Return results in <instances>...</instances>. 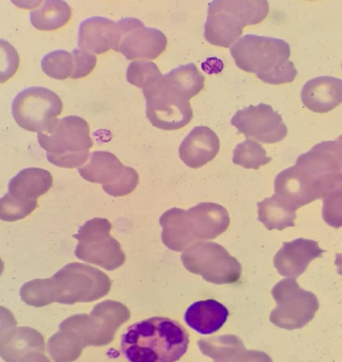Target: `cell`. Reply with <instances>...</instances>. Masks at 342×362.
<instances>
[{
    "mask_svg": "<svg viewBox=\"0 0 342 362\" xmlns=\"http://www.w3.org/2000/svg\"><path fill=\"white\" fill-rule=\"evenodd\" d=\"M220 150V140L211 128L196 127L180 144V160L189 168L197 169L214 160Z\"/></svg>",
    "mask_w": 342,
    "mask_h": 362,
    "instance_id": "ffe728a7",
    "label": "cell"
},
{
    "mask_svg": "<svg viewBox=\"0 0 342 362\" xmlns=\"http://www.w3.org/2000/svg\"><path fill=\"white\" fill-rule=\"evenodd\" d=\"M123 30L119 21L108 18L93 16L81 22L77 46L95 54L110 50L119 52Z\"/></svg>",
    "mask_w": 342,
    "mask_h": 362,
    "instance_id": "e0dca14e",
    "label": "cell"
},
{
    "mask_svg": "<svg viewBox=\"0 0 342 362\" xmlns=\"http://www.w3.org/2000/svg\"><path fill=\"white\" fill-rule=\"evenodd\" d=\"M301 99L312 112H329L342 103V80L329 76L309 80L302 88Z\"/></svg>",
    "mask_w": 342,
    "mask_h": 362,
    "instance_id": "44dd1931",
    "label": "cell"
},
{
    "mask_svg": "<svg viewBox=\"0 0 342 362\" xmlns=\"http://www.w3.org/2000/svg\"><path fill=\"white\" fill-rule=\"evenodd\" d=\"M341 66H342V64H341Z\"/></svg>",
    "mask_w": 342,
    "mask_h": 362,
    "instance_id": "ab89813d",
    "label": "cell"
},
{
    "mask_svg": "<svg viewBox=\"0 0 342 362\" xmlns=\"http://www.w3.org/2000/svg\"><path fill=\"white\" fill-rule=\"evenodd\" d=\"M336 265L338 269V274L342 276V254H336Z\"/></svg>",
    "mask_w": 342,
    "mask_h": 362,
    "instance_id": "f35d334b",
    "label": "cell"
},
{
    "mask_svg": "<svg viewBox=\"0 0 342 362\" xmlns=\"http://www.w3.org/2000/svg\"><path fill=\"white\" fill-rule=\"evenodd\" d=\"M164 77L189 99L196 97L204 88L205 76L194 64L180 65L165 74Z\"/></svg>",
    "mask_w": 342,
    "mask_h": 362,
    "instance_id": "4316f807",
    "label": "cell"
},
{
    "mask_svg": "<svg viewBox=\"0 0 342 362\" xmlns=\"http://www.w3.org/2000/svg\"><path fill=\"white\" fill-rule=\"evenodd\" d=\"M269 13L266 0H215L208 4L204 37L212 45L230 47L246 25L259 24Z\"/></svg>",
    "mask_w": 342,
    "mask_h": 362,
    "instance_id": "8992f818",
    "label": "cell"
},
{
    "mask_svg": "<svg viewBox=\"0 0 342 362\" xmlns=\"http://www.w3.org/2000/svg\"><path fill=\"white\" fill-rule=\"evenodd\" d=\"M146 114L154 127L175 131L185 127L193 118L190 99L164 76L157 83L143 90Z\"/></svg>",
    "mask_w": 342,
    "mask_h": 362,
    "instance_id": "ba28073f",
    "label": "cell"
},
{
    "mask_svg": "<svg viewBox=\"0 0 342 362\" xmlns=\"http://www.w3.org/2000/svg\"><path fill=\"white\" fill-rule=\"evenodd\" d=\"M215 362H273L267 354L256 350L242 349Z\"/></svg>",
    "mask_w": 342,
    "mask_h": 362,
    "instance_id": "d590c367",
    "label": "cell"
},
{
    "mask_svg": "<svg viewBox=\"0 0 342 362\" xmlns=\"http://www.w3.org/2000/svg\"><path fill=\"white\" fill-rule=\"evenodd\" d=\"M322 217L330 227H342V188L323 199Z\"/></svg>",
    "mask_w": 342,
    "mask_h": 362,
    "instance_id": "d6a6232c",
    "label": "cell"
},
{
    "mask_svg": "<svg viewBox=\"0 0 342 362\" xmlns=\"http://www.w3.org/2000/svg\"><path fill=\"white\" fill-rule=\"evenodd\" d=\"M231 124L247 139H253L264 144L281 142L288 132L282 117L266 103L237 110Z\"/></svg>",
    "mask_w": 342,
    "mask_h": 362,
    "instance_id": "5bb4252c",
    "label": "cell"
},
{
    "mask_svg": "<svg viewBox=\"0 0 342 362\" xmlns=\"http://www.w3.org/2000/svg\"><path fill=\"white\" fill-rule=\"evenodd\" d=\"M326 250H322L314 240L299 238L283 243L274 257V266L283 276L299 278L307 271L309 264L316 258L322 257Z\"/></svg>",
    "mask_w": 342,
    "mask_h": 362,
    "instance_id": "ac0fdd59",
    "label": "cell"
},
{
    "mask_svg": "<svg viewBox=\"0 0 342 362\" xmlns=\"http://www.w3.org/2000/svg\"><path fill=\"white\" fill-rule=\"evenodd\" d=\"M119 22L123 37L119 52L127 60H154L167 49V36L159 29L147 28L142 21L135 18H124Z\"/></svg>",
    "mask_w": 342,
    "mask_h": 362,
    "instance_id": "9a60e30c",
    "label": "cell"
},
{
    "mask_svg": "<svg viewBox=\"0 0 342 362\" xmlns=\"http://www.w3.org/2000/svg\"><path fill=\"white\" fill-rule=\"evenodd\" d=\"M71 54L75 64L71 78L80 79L89 76L97 65L95 55L89 51L80 49H73Z\"/></svg>",
    "mask_w": 342,
    "mask_h": 362,
    "instance_id": "836d02e7",
    "label": "cell"
},
{
    "mask_svg": "<svg viewBox=\"0 0 342 362\" xmlns=\"http://www.w3.org/2000/svg\"><path fill=\"white\" fill-rule=\"evenodd\" d=\"M271 160L267 157L264 147L252 139L238 144L233 151V163L246 169H259L269 164Z\"/></svg>",
    "mask_w": 342,
    "mask_h": 362,
    "instance_id": "f1b7e54d",
    "label": "cell"
},
{
    "mask_svg": "<svg viewBox=\"0 0 342 362\" xmlns=\"http://www.w3.org/2000/svg\"><path fill=\"white\" fill-rule=\"evenodd\" d=\"M198 346L202 354L215 361L246 349L242 339L233 334L201 339L198 341Z\"/></svg>",
    "mask_w": 342,
    "mask_h": 362,
    "instance_id": "83f0119b",
    "label": "cell"
},
{
    "mask_svg": "<svg viewBox=\"0 0 342 362\" xmlns=\"http://www.w3.org/2000/svg\"><path fill=\"white\" fill-rule=\"evenodd\" d=\"M229 310L214 299L194 303L187 309L184 320L190 328L202 335L218 332L226 323Z\"/></svg>",
    "mask_w": 342,
    "mask_h": 362,
    "instance_id": "7402d4cb",
    "label": "cell"
},
{
    "mask_svg": "<svg viewBox=\"0 0 342 362\" xmlns=\"http://www.w3.org/2000/svg\"><path fill=\"white\" fill-rule=\"evenodd\" d=\"M112 281L100 269L80 263L64 266L50 279H35L21 287L25 304L42 308L52 303L73 305L98 300L110 293Z\"/></svg>",
    "mask_w": 342,
    "mask_h": 362,
    "instance_id": "6da1fadb",
    "label": "cell"
},
{
    "mask_svg": "<svg viewBox=\"0 0 342 362\" xmlns=\"http://www.w3.org/2000/svg\"><path fill=\"white\" fill-rule=\"evenodd\" d=\"M329 145L342 165V135L334 141H329Z\"/></svg>",
    "mask_w": 342,
    "mask_h": 362,
    "instance_id": "74e56055",
    "label": "cell"
},
{
    "mask_svg": "<svg viewBox=\"0 0 342 362\" xmlns=\"http://www.w3.org/2000/svg\"><path fill=\"white\" fill-rule=\"evenodd\" d=\"M20 66V57L9 42L1 40V83L9 80L16 73Z\"/></svg>",
    "mask_w": 342,
    "mask_h": 362,
    "instance_id": "e575fe53",
    "label": "cell"
},
{
    "mask_svg": "<svg viewBox=\"0 0 342 362\" xmlns=\"http://www.w3.org/2000/svg\"><path fill=\"white\" fill-rule=\"evenodd\" d=\"M20 362H51L42 352H32L25 356Z\"/></svg>",
    "mask_w": 342,
    "mask_h": 362,
    "instance_id": "8d00e7d4",
    "label": "cell"
},
{
    "mask_svg": "<svg viewBox=\"0 0 342 362\" xmlns=\"http://www.w3.org/2000/svg\"><path fill=\"white\" fill-rule=\"evenodd\" d=\"M189 345V335L177 321L153 317L127 328L121 353L129 362H176Z\"/></svg>",
    "mask_w": 342,
    "mask_h": 362,
    "instance_id": "7a4b0ae2",
    "label": "cell"
},
{
    "mask_svg": "<svg viewBox=\"0 0 342 362\" xmlns=\"http://www.w3.org/2000/svg\"><path fill=\"white\" fill-rule=\"evenodd\" d=\"M40 66L42 71L51 78L65 80L72 76L75 64L69 52L54 50L44 55Z\"/></svg>",
    "mask_w": 342,
    "mask_h": 362,
    "instance_id": "f546056e",
    "label": "cell"
},
{
    "mask_svg": "<svg viewBox=\"0 0 342 362\" xmlns=\"http://www.w3.org/2000/svg\"><path fill=\"white\" fill-rule=\"evenodd\" d=\"M277 308L271 313L270 321L274 326L293 331L310 323L319 308L314 293L302 289L295 279H285L271 290Z\"/></svg>",
    "mask_w": 342,
    "mask_h": 362,
    "instance_id": "30bf717a",
    "label": "cell"
},
{
    "mask_svg": "<svg viewBox=\"0 0 342 362\" xmlns=\"http://www.w3.org/2000/svg\"><path fill=\"white\" fill-rule=\"evenodd\" d=\"M53 186V176L47 170L30 168L21 170L8 184L11 197L22 202H34Z\"/></svg>",
    "mask_w": 342,
    "mask_h": 362,
    "instance_id": "603a6c76",
    "label": "cell"
},
{
    "mask_svg": "<svg viewBox=\"0 0 342 362\" xmlns=\"http://www.w3.org/2000/svg\"><path fill=\"white\" fill-rule=\"evenodd\" d=\"M64 103L55 93L45 87L25 88L12 103V115L18 127L32 132H42L60 116Z\"/></svg>",
    "mask_w": 342,
    "mask_h": 362,
    "instance_id": "7c38bea8",
    "label": "cell"
},
{
    "mask_svg": "<svg viewBox=\"0 0 342 362\" xmlns=\"http://www.w3.org/2000/svg\"><path fill=\"white\" fill-rule=\"evenodd\" d=\"M274 187L275 194L294 210L324 199L321 185L296 165L279 173Z\"/></svg>",
    "mask_w": 342,
    "mask_h": 362,
    "instance_id": "2e32d148",
    "label": "cell"
},
{
    "mask_svg": "<svg viewBox=\"0 0 342 362\" xmlns=\"http://www.w3.org/2000/svg\"><path fill=\"white\" fill-rule=\"evenodd\" d=\"M78 173L89 182L101 184L102 189L113 197L131 194L139 183L138 173L134 168L124 165L109 151H94L89 162L78 168Z\"/></svg>",
    "mask_w": 342,
    "mask_h": 362,
    "instance_id": "4fadbf2b",
    "label": "cell"
},
{
    "mask_svg": "<svg viewBox=\"0 0 342 362\" xmlns=\"http://www.w3.org/2000/svg\"><path fill=\"white\" fill-rule=\"evenodd\" d=\"M37 202H22L6 194L0 202V218L4 221H16L24 219L37 208Z\"/></svg>",
    "mask_w": 342,
    "mask_h": 362,
    "instance_id": "1f68e13d",
    "label": "cell"
},
{
    "mask_svg": "<svg viewBox=\"0 0 342 362\" xmlns=\"http://www.w3.org/2000/svg\"><path fill=\"white\" fill-rule=\"evenodd\" d=\"M163 77L158 66L152 62L135 61L128 66L126 71L127 82L138 88L152 86Z\"/></svg>",
    "mask_w": 342,
    "mask_h": 362,
    "instance_id": "4dcf8cb0",
    "label": "cell"
},
{
    "mask_svg": "<svg viewBox=\"0 0 342 362\" xmlns=\"http://www.w3.org/2000/svg\"><path fill=\"white\" fill-rule=\"evenodd\" d=\"M71 8L61 0L44 1L39 9L30 13V22L39 30L54 31L64 27L71 21Z\"/></svg>",
    "mask_w": 342,
    "mask_h": 362,
    "instance_id": "d4e9b609",
    "label": "cell"
},
{
    "mask_svg": "<svg viewBox=\"0 0 342 362\" xmlns=\"http://www.w3.org/2000/svg\"><path fill=\"white\" fill-rule=\"evenodd\" d=\"M86 346L76 332L60 329L47 341V353L54 362H73L79 359Z\"/></svg>",
    "mask_w": 342,
    "mask_h": 362,
    "instance_id": "484cf974",
    "label": "cell"
},
{
    "mask_svg": "<svg viewBox=\"0 0 342 362\" xmlns=\"http://www.w3.org/2000/svg\"><path fill=\"white\" fill-rule=\"evenodd\" d=\"M230 54L237 68L255 74L268 84L292 83L297 75L295 66L289 60L290 45L282 39L246 35L231 46Z\"/></svg>",
    "mask_w": 342,
    "mask_h": 362,
    "instance_id": "277c9868",
    "label": "cell"
},
{
    "mask_svg": "<svg viewBox=\"0 0 342 362\" xmlns=\"http://www.w3.org/2000/svg\"><path fill=\"white\" fill-rule=\"evenodd\" d=\"M38 143L49 163L61 168H82L93 147L89 124L78 116L57 118L46 131L38 133Z\"/></svg>",
    "mask_w": 342,
    "mask_h": 362,
    "instance_id": "5b68a950",
    "label": "cell"
},
{
    "mask_svg": "<svg viewBox=\"0 0 342 362\" xmlns=\"http://www.w3.org/2000/svg\"><path fill=\"white\" fill-rule=\"evenodd\" d=\"M130 317L122 303L105 300L95 305L90 314H76L62 321L60 329L76 332L86 346H102L113 341L117 331Z\"/></svg>",
    "mask_w": 342,
    "mask_h": 362,
    "instance_id": "52a82bcc",
    "label": "cell"
},
{
    "mask_svg": "<svg viewBox=\"0 0 342 362\" xmlns=\"http://www.w3.org/2000/svg\"><path fill=\"white\" fill-rule=\"evenodd\" d=\"M112 223L102 218L88 221L73 235L78 243L75 255L78 259L100 266L112 272L119 268L126 260V255L115 238L110 235Z\"/></svg>",
    "mask_w": 342,
    "mask_h": 362,
    "instance_id": "8fae6325",
    "label": "cell"
},
{
    "mask_svg": "<svg viewBox=\"0 0 342 362\" xmlns=\"http://www.w3.org/2000/svg\"><path fill=\"white\" fill-rule=\"evenodd\" d=\"M1 329L0 350L6 362H20L28 354L45 352V339L38 331L30 327H17L16 320Z\"/></svg>",
    "mask_w": 342,
    "mask_h": 362,
    "instance_id": "d6986e66",
    "label": "cell"
},
{
    "mask_svg": "<svg viewBox=\"0 0 342 362\" xmlns=\"http://www.w3.org/2000/svg\"><path fill=\"white\" fill-rule=\"evenodd\" d=\"M259 221L268 230H283L295 226L296 210L290 208L277 194L257 203Z\"/></svg>",
    "mask_w": 342,
    "mask_h": 362,
    "instance_id": "cb8c5ba5",
    "label": "cell"
},
{
    "mask_svg": "<svg viewBox=\"0 0 342 362\" xmlns=\"http://www.w3.org/2000/svg\"><path fill=\"white\" fill-rule=\"evenodd\" d=\"M230 223L227 209L216 203L201 202L189 210L174 208L160 218L161 238L169 250L182 252L194 243L218 238Z\"/></svg>",
    "mask_w": 342,
    "mask_h": 362,
    "instance_id": "3957f363",
    "label": "cell"
},
{
    "mask_svg": "<svg viewBox=\"0 0 342 362\" xmlns=\"http://www.w3.org/2000/svg\"><path fill=\"white\" fill-rule=\"evenodd\" d=\"M180 258L187 271L201 276L208 283L231 284L241 279L240 263L218 243H194L184 250Z\"/></svg>",
    "mask_w": 342,
    "mask_h": 362,
    "instance_id": "9c48e42d",
    "label": "cell"
}]
</instances>
